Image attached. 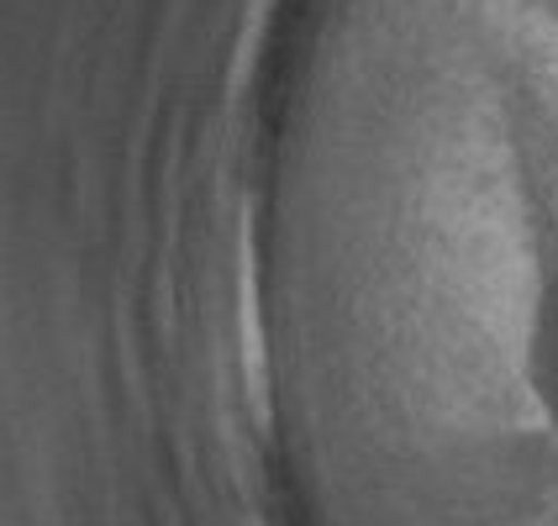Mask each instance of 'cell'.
I'll return each mask as SVG.
<instances>
[{"mask_svg": "<svg viewBox=\"0 0 558 526\" xmlns=\"http://www.w3.org/2000/svg\"><path fill=\"white\" fill-rule=\"evenodd\" d=\"M522 374H527L532 405L558 437V264L543 269L527 301V332H522Z\"/></svg>", "mask_w": 558, "mask_h": 526, "instance_id": "1", "label": "cell"}]
</instances>
